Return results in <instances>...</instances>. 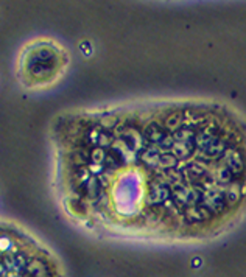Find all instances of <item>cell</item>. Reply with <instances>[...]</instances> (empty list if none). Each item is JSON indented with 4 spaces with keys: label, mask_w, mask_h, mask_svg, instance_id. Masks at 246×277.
Segmentation results:
<instances>
[{
    "label": "cell",
    "mask_w": 246,
    "mask_h": 277,
    "mask_svg": "<svg viewBox=\"0 0 246 277\" xmlns=\"http://www.w3.org/2000/svg\"><path fill=\"white\" fill-rule=\"evenodd\" d=\"M9 248H13V244H11V240H9L6 235L5 237H0V249H9Z\"/></svg>",
    "instance_id": "cell-1"
},
{
    "label": "cell",
    "mask_w": 246,
    "mask_h": 277,
    "mask_svg": "<svg viewBox=\"0 0 246 277\" xmlns=\"http://www.w3.org/2000/svg\"><path fill=\"white\" fill-rule=\"evenodd\" d=\"M2 274H5V266L0 263V276H2Z\"/></svg>",
    "instance_id": "cell-2"
}]
</instances>
